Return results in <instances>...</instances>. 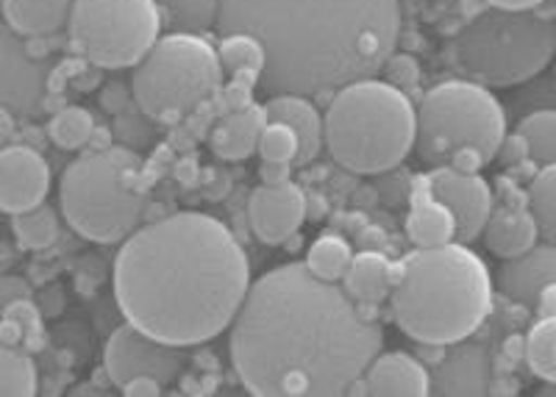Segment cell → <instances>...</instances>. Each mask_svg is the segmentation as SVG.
<instances>
[{"mask_svg":"<svg viewBox=\"0 0 556 397\" xmlns=\"http://www.w3.org/2000/svg\"><path fill=\"white\" fill-rule=\"evenodd\" d=\"M384 345L379 322L306 265H285L248 286L231 320V361L262 397H334Z\"/></svg>","mask_w":556,"mask_h":397,"instance_id":"cell-1","label":"cell"},{"mask_svg":"<svg viewBox=\"0 0 556 397\" xmlns=\"http://www.w3.org/2000/svg\"><path fill=\"white\" fill-rule=\"evenodd\" d=\"M251 286V265L215 217L178 212L123 240L114 297L126 322L170 345H201L231 325Z\"/></svg>","mask_w":556,"mask_h":397,"instance_id":"cell-2","label":"cell"},{"mask_svg":"<svg viewBox=\"0 0 556 397\" xmlns=\"http://www.w3.org/2000/svg\"><path fill=\"white\" fill-rule=\"evenodd\" d=\"M215 28L260 39L270 95L323 98L384 67L401 0H220Z\"/></svg>","mask_w":556,"mask_h":397,"instance_id":"cell-3","label":"cell"},{"mask_svg":"<svg viewBox=\"0 0 556 397\" xmlns=\"http://www.w3.org/2000/svg\"><path fill=\"white\" fill-rule=\"evenodd\" d=\"M493 290L490 270L468 245L417 247L392 265V320L420 345L448 347L484 325Z\"/></svg>","mask_w":556,"mask_h":397,"instance_id":"cell-4","label":"cell"},{"mask_svg":"<svg viewBox=\"0 0 556 397\" xmlns=\"http://www.w3.org/2000/svg\"><path fill=\"white\" fill-rule=\"evenodd\" d=\"M323 145L359 176L392 170L415 148V106L404 89L376 76L345 84L323 114Z\"/></svg>","mask_w":556,"mask_h":397,"instance_id":"cell-5","label":"cell"},{"mask_svg":"<svg viewBox=\"0 0 556 397\" xmlns=\"http://www.w3.org/2000/svg\"><path fill=\"white\" fill-rule=\"evenodd\" d=\"M556 51V28L538 9L490 7L451 42V62L481 87H518L538 78Z\"/></svg>","mask_w":556,"mask_h":397,"instance_id":"cell-6","label":"cell"},{"mask_svg":"<svg viewBox=\"0 0 556 397\" xmlns=\"http://www.w3.org/2000/svg\"><path fill=\"white\" fill-rule=\"evenodd\" d=\"M137 176L139 156L128 148H103L73 158L59 181L64 220L89 242H123L146 217Z\"/></svg>","mask_w":556,"mask_h":397,"instance_id":"cell-7","label":"cell"},{"mask_svg":"<svg viewBox=\"0 0 556 397\" xmlns=\"http://www.w3.org/2000/svg\"><path fill=\"white\" fill-rule=\"evenodd\" d=\"M504 137V106L476 81L437 84L415 108V148L431 167H443L459 148H473L493 162Z\"/></svg>","mask_w":556,"mask_h":397,"instance_id":"cell-8","label":"cell"},{"mask_svg":"<svg viewBox=\"0 0 556 397\" xmlns=\"http://www.w3.org/2000/svg\"><path fill=\"white\" fill-rule=\"evenodd\" d=\"M220 76V59L206 39L173 31L134 64L131 95L151 120H178L215 95Z\"/></svg>","mask_w":556,"mask_h":397,"instance_id":"cell-9","label":"cell"},{"mask_svg":"<svg viewBox=\"0 0 556 397\" xmlns=\"http://www.w3.org/2000/svg\"><path fill=\"white\" fill-rule=\"evenodd\" d=\"M67 34L87 62L106 69L134 67L156 44L162 12L156 0H76Z\"/></svg>","mask_w":556,"mask_h":397,"instance_id":"cell-10","label":"cell"},{"mask_svg":"<svg viewBox=\"0 0 556 397\" xmlns=\"http://www.w3.org/2000/svg\"><path fill=\"white\" fill-rule=\"evenodd\" d=\"M103 364H106L109 379L117 386L137 375H151L159 384L167 386L187 370V347L156 340L126 322L109 336Z\"/></svg>","mask_w":556,"mask_h":397,"instance_id":"cell-11","label":"cell"},{"mask_svg":"<svg viewBox=\"0 0 556 397\" xmlns=\"http://www.w3.org/2000/svg\"><path fill=\"white\" fill-rule=\"evenodd\" d=\"M51 69L48 59L34 56L26 37L0 26V106L14 117H37L48 95Z\"/></svg>","mask_w":556,"mask_h":397,"instance_id":"cell-12","label":"cell"},{"mask_svg":"<svg viewBox=\"0 0 556 397\" xmlns=\"http://www.w3.org/2000/svg\"><path fill=\"white\" fill-rule=\"evenodd\" d=\"M426 187H429L431 197H437L454 215L456 240L462 245L479 240L481 228H484L486 217L495 206L490 183L479 172H459L454 167L443 165L431 172Z\"/></svg>","mask_w":556,"mask_h":397,"instance_id":"cell-13","label":"cell"},{"mask_svg":"<svg viewBox=\"0 0 556 397\" xmlns=\"http://www.w3.org/2000/svg\"><path fill=\"white\" fill-rule=\"evenodd\" d=\"M51 167L28 145L0 148V212L20 215L48 201Z\"/></svg>","mask_w":556,"mask_h":397,"instance_id":"cell-14","label":"cell"},{"mask_svg":"<svg viewBox=\"0 0 556 397\" xmlns=\"http://www.w3.org/2000/svg\"><path fill=\"white\" fill-rule=\"evenodd\" d=\"M306 206L309 201L298 183H262L248 203V220L262 242L281 245L304 226Z\"/></svg>","mask_w":556,"mask_h":397,"instance_id":"cell-15","label":"cell"},{"mask_svg":"<svg viewBox=\"0 0 556 397\" xmlns=\"http://www.w3.org/2000/svg\"><path fill=\"white\" fill-rule=\"evenodd\" d=\"M551 284H556V247L551 242H538L515 259H504L495 278L501 295L526 309H534L540 292Z\"/></svg>","mask_w":556,"mask_h":397,"instance_id":"cell-16","label":"cell"},{"mask_svg":"<svg viewBox=\"0 0 556 397\" xmlns=\"http://www.w3.org/2000/svg\"><path fill=\"white\" fill-rule=\"evenodd\" d=\"M431 375L429 395H484L490 392V356L481 345L462 340Z\"/></svg>","mask_w":556,"mask_h":397,"instance_id":"cell-17","label":"cell"},{"mask_svg":"<svg viewBox=\"0 0 556 397\" xmlns=\"http://www.w3.org/2000/svg\"><path fill=\"white\" fill-rule=\"evenodd\" d=\"M367 395L424 397L431 389V372L409 354H376L362 372Z\"/></svg>","mask_w":556,"mask_h":397,"instance_id":"cell-18","label":"cell"},{"mask_svg":"<svg viewBox=\"0 0 556 397\" xmlns=\"http://www.w3.org/2000/svg\"><path fill=\"white\" fill-rule=\"evenodd\" d=\"M265 120L285 123L298 137L295 167H304L315 162L323 151V117L315 103L304 95H273L262 106Z\"/></svg>","mask_w":556,"mask_h":397,"instance_id":"cell-19","label":"cell"},{"mask_svg":"<svg viewBox=\"0 0 556 397\" xmlns=\"http://www.w3.org/2000/svg\"><path fill=\"white\" fill-rule=\"evenodd\" d=\"M481 236H484L490 253H495L498 259H515L538 245L540 228L526 206H493L484 228H481Z\"/></svg>","mask_w":556,"mask_h":397,"instance_id":"cell-20","label":"cell"},{"mask_svg":"<svg viewBox=\"0 0 556 397\" xmlns=\"http://www.w3.org/2000/svg\"><path fill=\"white\" fill-rule=\"evenodd\" d=\"M76 0H0L3 20L20 37H53L67 28Z\"/></svg>","mask_w":556,"mask_h":397,"instance_id":"cell-21","label":"cell"},{"mask_svg":"<svg viewBox=\"0 0 556 397\" xmlns=\"http://www.w3.org/2000/svg\"><path fill=\"white\" fill-rule=\"evenodd\" d=\"M342 290L356 306H379L390 297L392 290V261L384 253H359L351 259L345 276H342Z\"/></svg>","mask_w":556,"mask_h":397,"instance_id":"cell-22","label":"cell"},{"mask_svg":"<svg viewBox=\"0 0 556 397\" xmlns=\"http://www.w3.org/2000/svg\"><path fill=\"white\" fill-rule=\"evenodd\" d=\"M262 126H265L262 108L251 106V103L235 108L212 131V151L220 158H228V162H242V158H248L256 151V139H260Z\"/></svg>","mask_w":556,"mask_h":397,"instance_id":"cell-23","label":"cell"},{"mask_svg":"<svg viewBox=\"0 0 556 397\" xmlns=\"http://www.w3.org/2000/svg\"><path fill=\"white\" fill-rule=\"evenodd\" d=\"M406 233H409V240L417 247L448 245V242L456 240L454 215L437 197H431L429 187H426V195L415 192V197H412V212L406 217Z\"/></svg>","mask_w":556,"mask_h":397,"instance_id":"cell-24","label":"cell"},{"mask_svg":"<svg viewBox=\"0 0 556 397\" xmlns=\"http://www.w3.org/2000/svg\"><path fill=\"white\" fill-rule=\"evenodd\" d=\"M37 392V364L28 350L0 334V397H31Z\"/></svg>","mask_w":556,"mask_h":397,"instance_id":"cell-25","label":"cell"},{"mask_svg":"<svg viewBox=\"0 0 556 397\" xmlns=\"http://www.w3.org/2000/svg\"><path fill=\"white\" fill-rule=\"evenodd\" d=\"M14 240L23 251H48L59 240V215L51 203H39V206L20 212L12 217Z\"/></svg>","mask_w":556,"mask_h":397,"instance_id":"cell-26","label":"cell"},{"mask_svg":"<svg viewBox=\"0 0 556 397\" xmlns=\"http://www.w3.org/2000/svg\"><path fill=\"white\" fill-rule=\"evenodd\" d=\"M162 23H170L176 34H195L203 37L217 26L220 0H156Z\"/></svg>","mask_w":556,"mask_h":397,"instance_id":"cell-27","label":"cell"},{"mask_svg":"<svg viewBox=\"0 0 556 397\" xmlns=\"http://www.w3.org/2000/svg\"><path fill=\"white\" fill-rule=\"evenodd\" d=\"M518 133L526 145V156L540 167L556 165V114L554 108H534L518 123Z\"/></svg>","mask_w":556,"mask_h":397,"instance_id":"cell-28","label":"cell"},{"mask_svg":"<svg viewBox=\"0 0 556 397\" xmlns=\"http://www.w3.org/2000/svg\"><path fill=\"white\" fill-rule=\"evenodd\" d=\"M220 67L228 76H262L265 69V48L251 34H220V48H217Z\"/></svg>","mask_w":556,"mask_h":397,"instance_id":"cell-29","label":"cell"},{"mask_svg":"<svg viewBox=\"0 0 556 397\" xmlns=\"http://www.w3.org/2000/svg\"><path fill=\"white\" fill-rule=\"evenodd\" d=\"M354 259V251L342 240L340 233H323L320 240L312 242L309 253H306V270L320 281L337 284L345 276L348 265Z\"/></svg>","mask_w":556,"mask_h":397,"instance_id":"cell-30","label":"cell"},{"mask_svg":"<svg viewBox=\"0 0 556 397\" xmlns=\"http://www.w3.org/2000/svg\"><path fill=\"white\" fill-rule=\"evenodd\" d=\"M523 356L538 379L556 381V317H540L523 340Z\"/></svg>","mask_w":556,"mask_h":397,"instance_id":"cell-31","label":"cell"},{"mask_svg":"<svg viewBox=\"0 0 556 397\" xmlns=\"http://www.w3.org/2000/svg\"><path fill=\"white\" fill-rule=\"evenodd\" d=\"M96 120L84 106H64L48 123V137L62 151H81L92 142Z\"/></svg>","mask_w":556,"mask_h":397,"instance_id":"cell-32","label":"cell"},{"mask_svg":"<svg viewBox=\"0 0 556 397\" xmlns=\"http://www.w3.org/2000/svg\"><path fill=\"white\" fill-rule=\"evenodd\" d=\"M526 208L540 228L545 242H554L556 233V167H543L526 192Z\"/></svg>","mask_w":556,"mask_h":397,"instance_id":"cell-33","label":"cell"},{"mask_svg":"<svg viewBox=\"0 0 556 397\" xmlns=\"http://www.w3.org/2000/svg\"><path fill=\"white\" fill-rule=\"evenodd\" d=\"M256 153L262 162H292L295 167L298 156V137L290 126L276 120H265L260 139H256Z\"/></svg>","mask_w":556,"mask_h":397,"instance_id":"cell-34","label":"cell"},{"mask_svg":"<svg viewBox=\"0 0 556 397\" xmlns=\"http://www.w3.org/2000/svg\"><path fill=\"white\" fill-rule=\"evenodd\" d=\"M381 69L387 73V84H392V87H399V89L415 87L417 78H420V67H417L415 59L406 56V53H401V56L392 53Z\"/></svg>","mask_w":556,"mask_h":397,"instance_id":"cell-35","label":"cell"},{"mask_svg":"<svg viewBox=\"0 0 556 397\" xmlns=\"http://www.w3.org/2000/svg\"><path fill=\"white\" fill-rule=\"evenodd\" d=\"M23 297H31V286H28L26 278L0 276V311L12 306L14 300H23Z\"/></svg>","mask_w":556,"mask_h":397,"instance_id":"cell-36","label":"cell"},{"mask_svg":"<svg viewBox=\"0 0 556 397\" xmlns=\"http://www.w3.org/2000/svg\"><path fill=\"white\" fill-rule=\"evenodd\" d=\"M445 165L454 167V170L459 172H479L486 162L479 151H473V148H459V151L451 153V158Z\"/></svg>","mask_w":556,"mask_h":397,"instance_id":"cell-37","label":"cell"},{"mask_svg":"<svg viewBox=\"0 0 556 397\" xmlns=\"http://www.w3.org/2000/svg\"><path fill=\"white\" fill-rule=\"evenodd\" d=\"M121 389H123V395H128V397H156V395H162V389H165V386L159 384L156 379H151V375H137V379L126 381Z\"/></svg>","mask_w":556,"mask_h":397,"instance_id":"cell-38","label":"cell"},{"mask_svg":"<svg viewBox=\"0 0 556 397\" xmlns=\"http://www.w3.org/2000/svg\"><path fill=\"white\" fill-rule=\"evenodd\" d=\"M262 183H287L292 176V162H262Z\"/></svg>","mask_w":556,"mask_h":397,"instance_id":"cell-39","label":"cell"},{"mask_svg":"<svg viewBox=\"0 0 556 397\" xmlns=\"http://www.w3.org/2000/svg\"><path fill=\"white\" fill-rule=\"evenodd\" d=\"M14 131H17V123H14V114L9 108L0 106V148L12 145Z\"/></svg>","mask_w":556,"mask_h":397,"instance_id":"cell-40","label":"cell"},{"mask_svg":"<svg viewBox=\"0 0 556 397\" xmlns=\"http://www.w3.org/2000/svg\"><path fill=\"white\" fill-rule=\"evenodd\" d=\"M543 0H490L495 9H538Z\"/></svg>","mask_w":556,"mask_h":397,"instance_id":"cell-41","label":"cell"}]
</instances>
